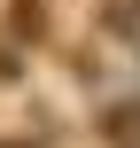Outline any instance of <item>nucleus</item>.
<instances>
[{
    "label": "nucleus",
    "mask_w": 140,
    "mask_h": 148,
    "mask_svg": "<svg viewBox=\"0 0 140 148\" xmlns=\"http://www.w3.org/2000/svg\"><path fill=\"white\" fill-rule=\"evenodd\" d=\"M94 23H101L109 39H125V47H140V0H94Z\"/></svg>",
    "instance_id": "1"
}]
</instances>
